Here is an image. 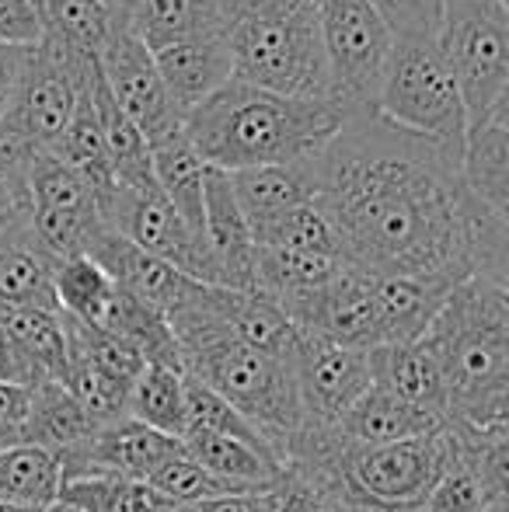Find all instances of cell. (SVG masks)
<instances>
[{
	"mask_svg": "<svg viewBox=\"0 0 509 512\" xmlns=\"http://www.w3.org/2000/svg\"><path fill=\"white\" fill-rule=\"evenodd\" d=\"M311 168L314 206L346 265L454 286L509 283V216L464 189L457 147L353 108Z\"/></svg>",
	"mask_w": 509,
	"mask_h": 512,
	"instance_id": "1",
	"label": "cell"
},
{
	"mask_svg": "<svg viewBox=\"0 0 509 512\" xmlns=\"http://www.w3.org/2000/svg\"><path fill=\"white\" fill-rule=\"evenodd\" d=\"M335 98H286L231 81L182 119V133L203 164L245 171L314 157L346 122Z\"/></svg>",
	"mask_w": 509,
	"mask_h": 512,
	"instance_id": "2",
	"label": "cell"
},
{
	"mask_svg": "<svg viewBox=\"0 0 509 512\" xmlns=\"http://www.w3.org/2000/svg\"><path fill=\"white\" fill-rule=\"evenodd\" d=\"M447 387V425L509 429V283L464 279L426 328Z\"/></svg>",
	"mask_w": 509,
	"mask_h": 512,
	"instance_id": "3",
	"label": "cell"
},
{
	"mask_svg": "<svg viewBox=\"0 0 509 512\" xmlns=\"http://www.w3.org/2000/svg\"><path fill=\"white\" fill-rule=\"evenodd\" d=\"M182 352V373L217 391L234 411L248 418L279 460L304 425L293 370L262 352L248 349L220 317L217 286H203L196 304L171 317Z\"/></svg>",
	"mask_w": 509,
	"mask_h": 512,
	"instance_id": "4",
	"label": "cell"
},
{
	"mask_svg": "<svg viewBox=\"0 0 509 512\" xmlns=\"http://www.w3.org/2000/svg\"><path fill=\"white\" fill-rule=\"evenodd\" d=\"M224 39L234 81L286 98H332L314 0H234Z\"/></svg>",
	"mask_w": 509,
	"mask_h": 512,
	"instance_id": "5",
	"label": "cell"
},
{
	"mask_svg": "<svg viewBox=\"0 0 509 512\" xmlns=\"http://www.w3.org/2000/svg\"><path fill=\"white\" fill-rule=\"evenodd\" d=\"M374 108L394 126L464 150L468 115H464L454 74L436 46V35L433 39H394Z\"/></svg>",
	"mask_w": 509,
	"mask_h": 512,
	"instance_id": "6",
	"label": "cell"
},
{
	"mask_svg": "<svg viewBox=\"0 0 509 512\" xmlns=\"http://www.w3.org/2000/svg\"><path fill=\"white\" fill-rule=\"evenodd\" d=\"M436 46L457 81L471 129L509 98V7L503 0H447Z\"/></svg>",
	"mask_w": 509,
	"mask_h": 512,
	"instance_id": "7",
	"label": "cell"
},
{
	"mask_svg": "<svg viewBox=\"0 0 509 512\" xmlns=\"http://www.w3.org/2000/svg\"><path fill=\"white\" fill-rule=\"evenodd\" d=\"M95 70V60L53 46L49 39L35 42L0 133L21 140L32 154H53Z\"/></svg>",
	"mask_w": 509,
	"mask_h": 512,
	"instance_id": "8",
	"label": "cell"
},
{
	"mask_svg": "<svg viewBox=\"0 0 509 512\" xmlns=\"http://www.w3.org/2000/svg\"><path fill=\"white\" fill-rule=\"evenodd\" d=\"M332 98L339 105L374 108L394 35L367 0H318Z\"/></svg>",
	"mask_w": 509,
	"mask_h": 512,
	"instance_id": "9",
	"label": "cell"
},
{
	"mask_svg": "<svg viewBox=\"0 0 509 512\" xmlns=\"http://www.w3.org/2000/svg\"><path fill=\"white\" fill-rule=\"evenodd\" d=\"M98 213H102V223L112 234L126 237L140 251L161 258V262H168L171 269L196 279V283L220 286L206 244L185 227V220L171 209L164 192L157 189V182L147 185L116 182V189L98 203Z\"/></svg>",
	"mask_w": 509,
	"mask_h": 512,
	"instance_id": "10",
	"label": "cell"
},
{
	"mask_svg": "<svg viewBox=\"0 0 509 512\" xmlns=\"http://www.w3.org/2000/svg\"><path fill=\"white\" fill-rule=\"evenodd\" d=\"M185 446L178 436L157 432L133 418L116 425H98L84 443L60 453V474L67 481L84 478H116V481H143L147 485L168 460L182 457Z\"/></svg>",
	"mask_w": 509,
	"mask_h": 512,
	"instance_id": "11",
	"label": "cell"
},
{
	"mask_svg": "<svg viewBox=\"0 0 509 512\" xmlns=\"http://www.w3.org/2000/svg\"><path fill=\"white\" fill-rule=\"evenodd\" d=\"M293 380H297L300 415L307 429H335V422L353 408V401L374 387L367 352L346 349L307 331H300Z\"/></svg>",
	"mask_w": 509,
	"mask_h": 512,
	"instance_id": "12",
	"label": "cell"
},
{
	"mask_svg": "<svg viewBox=\"0 0 509 512\" xmlns=\"http://www.w3.org/2000/svg\"><path fill=\"white\" fill-rule=\"evenodd\" d=\"M98 70H102L105 88L112 91V98H116L129 119L140 126L143 140L150 147L182 129V115H178V108L171 105L168 91H164L154 53L143 46V39L133 32V25H123L112 35L109 49L98 60Z\"/></svg>",
	"mask_w": 509,
	"mask_h": 512,
	"instance_id": "13",
	"label": "cell"
},
{
	"mask_svg": "<svg viewBox=\"0 0 509 512\" xmlns=\"http://www.w3.org/2000/svg\"><path fill=\"white\" fill-rule=\"evenodd\" d=\"M88 258H95L109 279L116 286H123L126 293H133L136 300H143L147 307H154L157 314H164L171 321L175 314H182L189 304H196V297L203 293L206 283L182 276L178 269H171L168 262L147 255L136 244H129L126 237L112 234L109 227L98 230L95 241L84 251Z\"/></svg>",
	"mask_w": 509,
	"mask_h": 512,
	"instance_id": "14",
	"label": "cell"
},
{
	"mask_svg": "<svg viewBox=\"0 0 509 512\" xmlns=\"http://www.w3.org/2000/svg\"><path fill=\"white\" fill-rule=\"evenodd\" d=\"M203 241L213 258V269L224 290H248L255 279V237L234 199L227 171L206 164L203 182Z\"/></svg>",
	"mask_w": 509,
	"mask_h": 512,
	"instance_id": "15",
	"label": "cell"
},
{
	"mask_svg": "<svg viewBox=\"0 0 509 512\" xmlns=\"http://www.w3.org/2000/svg\"><path fill=\"white\" fill-rule=\"evenodd\" d=\"M150 53H154L164 91L182 119L234 81L231 49L224 35H192V39L168 42Z\"/></svg>",
	"mask_w": 509,
	"mask_h": 512,
	"instance_id": "16",
	"label": "cell"
},
{
	"mask_svg": "<svg viewBox=\"0 0 509 512\" xmlns=\"http://www.w3.org/2000/svg\"><path fill=\"white\" fill-rule=\"evenodd\" d=\"M367 359L374 387H381V391L394 394V398L408 401V405L422 411L447 418V387H443L440 363H436V352L426 338L377 345V349L367 352Z\"/></svg>",
	"mask_w": 509,
	"mask_h": 512,
	"instance_id": "17",
	"label": "cell"
},
{
	"mask_svg": "<svg viewBox=\"0 0 509 512\" xmlns=\"http://www.w3.org/2000/svg\"><path fill=\"white\" fill-rule=\"evenodd\" d=\"M443 425H447V418L408 405V401L394 398V394L381 391V387H370L335 422L332 432L349 446H387L401 443V439H419L429 436V432H440Z\"/></svg>",
	"mask_w": 509,
	"mask_h": 512,
	"instance_id": "18",
	"label": "cell"
},
{
	"mask_svg": "<svg viewBox=\"0 0 509 512\" xmlns=\"http://www.w3.org/2000/svg\"><path fill=\"white\" fill-rule=\"evenodd\" d=\"M461 178L478 203L509 216V98L468 129Z\"/></svg>",
	"mask_w": 509,
	"mask_h": 512,
	"instance_id": "19",
	"label": "cell"
},
{
	"mask_svg": "<svg viewBox=\"0 0 509 512\" xmlns=\"http://www.w3.org/2000/svg\"><path fill=\"white\" fill-rule=\"evenodd\" d=\"M217 310L227 321V328L248 349L262 352V356L276 359V363L293 370V359H297L300 349V328L279 310V304H272L262 293L224 290V286H217Z\"/></svg>",
	"mask_w": 509,
	"mask_h": 512,
	"instance_id": "20",
	"label": "cell"
},
{
	"mask_svg": "<svg viewBox=\"0 0 509 512\" xmlns=\"http://www.w3.org/2000/svg\"><path fill=\"white\" fill-rule=\"evenodd\" d=\"M454 283L422 276H374V297L381 310L384 345L415 342L426 335L433 317L447 304Z\"/></svg>",
	"mask_w": 509,
	"mask_h": 512,
	"instance_id": "21",
	"label": "cell"
},
{
	"mask_svg": "<svg viewBox=\"0 0 509 512\" xmlns=\"http://www.w3.org/2000/svg\"><path fill=\"white\" fill-rule=\"evenodd\" d=\"M227 178H231L234 199H238L241 213H245V220L252 227L286 213V209L314 203L311 157L290 164H265V168L231 171Z\"/></svg>",
	"mask_w": 509,
	"mask_h": 512,
	"instance_id": "22",
	"label": "cell"
},
{
	"mask_svg": "<svg viewBox=\"0 0 509 512\" xmlns=\"http://www.w3.org/2000/svg\"><path fill=\"white\" fill-rule=\"evenodd\" d=\"M56 258L35 241L32 223L0 237V310L7 307H56L53 297Z\"/></svg>",
	"mask_w": 509,
	"mask_h": 512,
	"instance_id": "23",
	"label": "cell"
},
{
	"mask_svg": "<svg viewBox=\"0 0 509 512\" xmlns=\"http://www.w3.org/2000/svg\"><path fill=\"white\" fill-rule=\"evenodd\" d=\"M182 446L199 467H206L217 478L241 485L248 492H272L283 481L286 467L269 450H258L252 443H241L231 436H213V432H185Z\"/></svg>",
	"mask_w": 509,
	"mask_h": 512,
	"instance_id": "24",
	"label": "cell"
},
{
	"mask_svg": "<svg viewBox=\"0 0 509 512\" xmlns=\"http://www.w3.org/2000/svg\"><path fill=\"white\" fill-rule=\"evenodd\" d=\"M95 328L109 331L119 342H126L129 349H136L143 363L182 370V352H178V338H175V331H171L168 317L157 314V310L147 307L143 300H136L123 286L112 290L109 304H105Z\"/></svg>",
	"mask_w": 509,
	"mask_h": 512,
	"instance_id": "25",
	"label": "cell"
},
{
	"mask_svg": "<svg viewBox=\"0 0 509 512\" xmlns=\"http://www.w3.org/2000/svg\"><path fill=\"white\" fill-rule=\"evenodd\" d=\"M234 0H143L133 14V32L147 49L192 35H227Z\"/></svg>",
	"mask_w": 509,
	"mask_h": 512,
	"instance_id": "26",
	"label": "cell"
},
{
	"mask_svg": "<svg viewBox=\"0 0 509 512\" xmlns=\"http://www.w3.org/2000/svg\"><path fill=\"white\" fill-rule=\"evenodd\" d=\"M91 429H98L88 415L81 411L70 391L56 380H39L32 387V398H28V415L21 422V443L39 446L49 453H67L77 443L91 436Z\"/></svg>",
	"mask_w": 509,
	"mask_h": 512,
	"instance_id": "27",
	"label": "cell"
},
{
	"mask_svg": "<svg viewBox=\"0 0 509 512\" xmlns=\"http://www.w3.org/2000/svg\"><path fill=\"white\" fill-rule=\"evenodd\" d=\"M150 161H154L157 189L164 192L171 209L185 220V227L203 241V182H206L203 157L192 150V143L178 129L175 136L150 147Z\"/></svg>",
	"mask_w": 509,
	"mask_h": 512,
	"instance_id": "28",
	"label": "cell"
},
{
	"mask_svg": "<svg viewBox=\"0 0 509 512\" xmlns=\"http://www.w3.org/2000/svg\"><path fill=\"white\" fill-rule=\"evenodd\" d=\"M342 265L346 262H339V258H321V255H304V251L262 248V244H255L252 293H262L272 304L286 307L293 300L307 297V293L321 290L325 283H332Z\"/></svg>",
	"mask_w": 509,
	"mask_h": 512,
	"instance_id": "29",
	"label": "cell"
},
{
	"mask_svg": "<svg viewBox=\"0 0 509 512\" xmlns=\"http://www.w3.org/2000/svg\"><path fill=\"white\" fill-rule=\"evenodd\" d=\"M42 21H46L42 39L95 63L109 49L112 35L129 25L105 7V0H42Z\"/></svg>",
	"mask_w": 509,
	"mask_h": 512,
	"instance_id": "30",
	"label": "cell"
},
{
	"mask_svg": "<svg viewBox=\"0 0 509 512\" xmlns=\"http://www.w3.org/2000/svg\"><path fill=\"white\" fill-rule=\"evenodd\" d=\"M91 105H95L98 126H102V140L109 150L112 175L119 185H147L154 182V161H150V143L143 140L140 126L119 108L112 91L105 88L102 70L91 77Z\"/></svg>",
	"mask_w": 509,
	"mask_h": 512,
	"instance_id": "31",
	"label": "cell"
},
{
	"mask_svg": "<svg viewBox=\"0 0 509 512\" xmlns=\"http://www.w3.org/2000/svg\"><path fill=\"white\" fill-rule=\"evenodd\" d=\"M7 338L14 349L39 370L42 380L63 384L67 377V328L63 314L53 307H7L0 310Z\"/></svg>",
	"mask_w": 509,
	"mask_h": 512,
	"instance_id": "32",
	"label": "cell"
},
{
	"mask_svg": "<svg viewBox=\"0 0 509 512\" xmlns=\"http://www.w3.org/2000/svg\"><path fill=\"white\" fill-rule=\"evenodd\" d=\"M53 157L67 164L70 171H77V175L95 189L98 203L116 189V175H112L109 150H105V140H102V126H98L95 105H91V81L84 84L81 98H77V108H74V115H70L67 129H63L60 143H56Z\"/></svg>",
	"mask_w": 509,
	"mask_h": 512,
	"instance_id": "33",
	"label": "cell"
},
{
	"mask_svg": "<svg viewBox=\"0 0 509 512\" xmlns=\"http://www.w3.org/2000/svg\"><path fill=\"white\" fill-rule=\"evenodd\" d=\"M63 474L56 453L18 443L0 453V502L21 509H46L60 499Z\"/></svg>",
	"mask_w": 509,
	"mask_h": 512,
	"instance_id": "34",
	"label": "cell"
},
{
	"mask_svg": "<svg viewBox=\"0 0 509 512\" xmlns=\"http://www.w3.org/2000/svg\"><path fill=\"white\" fill-rule=\"evenodd\" d=\"M28 203L32 213H63V216H88V220H102L98 213V196L77 171H70L53 154H39L28 164Z\"/></svg>",
	"mask_w": 509,
	"mask_h": 512,
	"instance_id": "35",
	"label": "cell"
},
{
	"mask_svg": "<svg viewBox=\"0 0 509 512\" xmlns=\"http://www.w3.org/2000/svg\"><path fill=\"white\" fill-rule=\"evenodd\" d=\"M129 418L182 439L185 432V373L171 366H143L129 387Z\"/></svg>",
	"mask_w": 509,
	"mask_h": 512,
	"instance_id": "36",
	"label": "cell"
},
{
	"mask_svg": "<svg viewBox=\"0 0 509 512\" xmlns=\"http://www.w3.org/2000/svg\"><path fill=\"white\" fill-rule=\"evenodd\" d=\"M116 283L109 272L88 255H70L53 265V297L60 314L84 324H98L105 304H109Z\"/></svg>",
	"mask_w": 509,
	"mask_h": 512,
	"instance_id": "37",
	"label": "cell"
},
{
	"mask_svg": "<svg viewBox=\"0 0 509 512\" xmlns=\"http://www.w3.org/2000/svg\"><path fill=\"white\" fill-rule=\"evenodd\" d=\"M252 237L262 248H286V251H304V255L339 258V241H335L332 227H328V220L314 203L286 209V213L272 216V220L255 223Z\"/></svg>",
	"mask_w": 509,
	"mask_h": 512,
	"instance_id": "38",
	"label": "cell"
},
{
	"mask_svg": "<svg viewBox=\"0 0 509 512\" xmlns=\"http://www.w3.org/2000/svg\"><path fill=\"white\" fill-rule=\"evenodd\" d=\"M63 387L95 425H116L129 418V387H133L129 380L112 377L84 359H67Z\"/></svg>",
	"mask_w": 509,
	"mask_h": 512,
	"instance_id": "39",
	"label": "cell"
},
{
	"mask_svg": "<svg viewBox=\"0 0 509 512\" xmlns=\"http://www.w3.org/2000/svg\"><path fill=\"white\" fill-rule=\"evenodd\" d=\"M185 432H213V436H231V439H241V443L258 446V450H269L265 439L258 436V429L241 411H234L217 391H210V387L192 377H185ZM272 457H276V453H272Z\"/></svg>",
	"mask_w": 509,
	"mask_h": 512,
	"instance_id": "40",
	"label": "cell"
},
{
	"mask_svg": "<svg viewBox=\"0 0 509 512\" xmlns=\"http://www.w3.org/2000/svg\"><path fill=\"white\" fill-rule=\"evenodd\" d=\"M60 499H70L91 512H164L171 506L143 481H116V478H84L67 481Z\"/></svg>",
	"mask_w": 509,
	"mask_h": 512,
	"instance_id": "41",
	"label": "cell"
},
{
	"mask_svg": "<svg viewBox=\"0 0 509 512\" xmlns=\"http://www.w3.org/2000/svg\"><path fill=\"white\" fill-rule=\"evenodd\" d=\"M157 495H164L168 502H185V506H203V502H213V499H224V495H241L248 488L241 485H231V481L217 478L210 474L206 467H199L189 453L182 457L168 460L154 478L147 481Z\"/></svg>",
	"mask_w": 509,
	"mask_h": 512,
	"instance_id": "42",
	"label": "cell"
},
{
	"mask_svg": "<svg viewBox=\"0 0 509 512\" xmlns=\"http://www.w3.org/2000/svg\"><path fill=\"white\" fill-rule=\"evenodd\" d=\"M450 436H454V432H450ZM422 512H499L496 506H492L485 485L478 481V474L468 467V460H464L457 439H454V453H450L447 471H443L440 481L433 485V492H429Z\"/></svg>",
	"mask_w": 509,
	"mask_h": 512,
	"instance_id": "43",
	"label": "cell"
},
{
	"mask_svg": "<svg viewBox=\"0 0 509 512\" xmlns=\"http://www.w3.org/2000/svg\"><path fill=\"white\" fill-rule=\"evenodd\" d=\"M394 39H433L447 0H367Z\"/></svg>",
	"mask_w": 509,
	"mask_h": 512,
	"instance_id": "44",
	"label": "cell"
},
{
	"mask_svg": "<svg viewBox=\"0 0 509 512\" xmlns=\"http://www.w3.org/2000/svg\"><path fill=\"white\" fill-rule=\"evenodd\" d=\"M42 32V0H0V46H35Z\"/></svg>",
	"mask_w": 509,
	"mask_h": 512,
	"instance_id": "45",
	"label": "cell"
},
{
	"mask_svg": "<svg viewBox=\"0 0 509 512\" xmlns=\"http://www.w3.org/2000/svg\"><path fill=\"white\" fill-rule=\"evenodd\" d=\"M28 213H32V203H28L25 178H14L0 171V237L25 227Z\"/></svg>",
	"mask_w": 509,
	"mask_h": 512,
	"instance_id": "46",
	"label": "cell"
},
{
	"mask_svg": "<svg viewBox=\"0 0 509 512\" xmlns=\"http://www.w3.org/2000/svg\"><path fill=\"white\" fill-rule=\"evenodd\" d=\"M28 56H32V46H0V126H4L7 112L14 105L18 84L28 67Z\"/></svg>",
	"mask_w": 509,
	"mask_h": 512,
	"instance_id": "47",
	"label": "cell"
},
{
	"mask_svg": "<svg viewBox=\"0 0 509 512\" xmlns=\"http://www.w3.org/2000/svg\"><path fill=\"white\" fill-rule=\"evenodd\" d=\"M0 380H4V384H21V387H35L42 380L39 370H35V366L28 363L18 349H14V342L7 338L4 324H0Z\"/></svg>",
	"mask_w": 509,
	"mask_h": 512,
	"instance_id": "48",
	"label": "cell"
},
{
	"mask_svg": "<svg viewBox=\"0 0 509 512\" xmlns=\"http://www.w3.org/2000/svg\"><path fill=\"white\" fill-rule=\"evenodd\" d=\"M279 488V485H276ZM241 492V495H224V499L203 502V512H276L279 492Z\"/></svg>",
	"mask_w": 509,
	"mask_h": 512,
	"instance_id": "49",
	"label": "cell"
},
{
	"mask_svg": "<svg viewBox=\"0 0 509 512\" xmlns=\"http://www.w3.org/2000/svg\"><path fill=\"white\" fill-rule=\"evenodd\" d=\"M28 398H32V387L4 384V380H0V425L21 432V422H25V415H28Z\"/></svg>",
	"mask_w": 509,
	"mask_h": 512,
	"instance_id": "50",
	"label": "cell"
},
{
	"mask_svg": "<svg viewBox=\"0 0 509 512\" xmlns=\"http://www.w3.org/2000/svg\"><path fill=\"white\" fill-rule=\"evenodd\" d=\"M276 492H279L276 512H328L304 485H300V481H293L290 474H283V481H279Z\"/></svg>",
	"mask_w": 509,
	"mask_h": 512,
	"instance_id": "51",
	"label": "cell"
},
{
	"mask_svg": "<svg viewBox=\"0 0 509 512\" xmlns=\"http://www.w3.org/2000/svg\"><path fill=\"white\" fill-rule=\"evenodd\" d=\"M140 4L143 0H105V7H109L119 21H129V25H133V14L140 11Z\"/></svg>",
	"mask_w": 509,
	"mask_h": 512,
	"instance_id": "52",
	"label": "cell"
},
{
	"mask_svg": "<svg viewBox=\"0 0 509 512\" xmlns=\"http://www.w3.org/2000/svg\"><path fill=\"white\" fill-rule=\"evenodd\" d=\"M21 443V432L18 429H7V425H0V453L11 450V446Z\"/></svg>",
	"mask_w": 509,
	"mask_h": 512,
	"instance_id": "53",
	"label": "cell"
},
{
	"mask_svg": "<svg viewBox=\"0 0 509 512\" xmlns=\"http://www.w3.org/2000/svg\"><path fill=\"white\" fill-rule=\"evenodd\" d=\"M0 512H39V509H21V506H11V502H0Z\"/></svg>",
	"mask_w": 509,
	"mask_h": 512,
	"instance_id": "54",
	"label": "cell"
},
{
	"mask_svg": "<svg viewBox=\"0 0 509 512\" xmlns=\"http://www.w3.org/2000/svg\"><path fill=\"white\" fill-rule=\"evenodd\" d=\"M314 4H318V0H314Z\"/></svg>",
	"mask_w": 509,
	"mask_h": 512,
	"instance_id": "55",
	"label": "cell"
},
{
	"mask_svg": "<svg viewBox=\"0 0 509 512\" xmlns=\"http://www.w3.org/2000/svg\"><path fill=\"white\" fill-rule=\"evenodd\" d=\"M503 4H506V0H503Z\"/></svg>",
	"mask_w": 509,
	"mask_h": 512,
	"instance_id": "56",
	"label": "cell"
}]
</instances>
